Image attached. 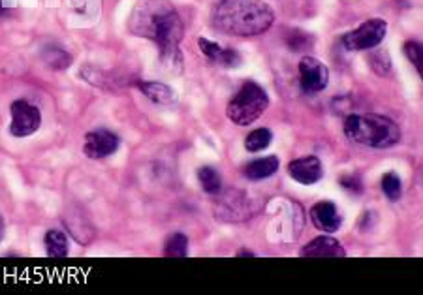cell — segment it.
<instances>
[{"label":"cell","mask_w":423,"mask_h":295,"mask_svg":"<svg viewBox=\"0 0 423 295\" xmlns=\"http://www.w3.org/2000/svg\"><path fill=\"white\" fill-rule=\"evenodd\" d=\"M273 141V134L269 128H256L245 139V149L248 152H260L267 149Z\"/></svg>","instance_id":"15"},{"label":"cell","mask_w":423,"mask_h":295,"mask_svg":"<svg viewBox=\"0 0 423 295\" xmlns=\"http://www.w3.org/2000/svg\"><path fill=\"white\" fill-rule=\"evenodd\" d=\"M164 256L166 258H187L188 256V239L187 235L173 233L166 241L164 247Z\"/></svg>","instance_id":"18"},{"label":"cell","mask_w":423,"mask_h":295,"mask_svg":"<svg viewBox=\"0 0 423 295\" xmlns=\"http://www.w3.org/2000/svg\"><path fill=\"white\" fill-rule=\"evenodd\" d=\"M138 89L143 92V96L149 98L151 102L158 103V106H173L177 102L175 91L166 83L160 81H139Z\"/></svg>","instance_id":"12"},{"label":"cell","mask_w":423,"mask_h":295,"mask_svg":"<svg viewBox=\"0 0 423 295\" xmlns=\"http://www.w3.org/2000/svg\"><path fill=\"white\" fill-rule=\"evenodd\" d=\"M269 108V96L256 81H247L228 103V117L239 127H248Z\"/></svg>","instance_id":"4"},{"label":"cell","mask_w":423,"mask_h":295,"mask_svg":"<svg viewBox=\"0 0 423 295\" xmlns=\"http://www.w3.org/2000/svg\"><path fill=\"white\" fill-rule=\"evenodd\" d=\"M286 42L290 45L292 51H303V49H310L315 43V38L303 31H292L290 36L286 38Z\"/></svg>","instance_id":"20"},{"label":"cell","mask_w":423,"mask_h":295,"mask_svg":"<svg viewBox=\"0 0 423 295\" xmlns=\"http://www.w3.org/2000/svg\"><path fill=\"white\" fill-rule=\"evenodd\" d=\"M128 31L158 45L160 62L169 72H181L182 53L179 45L185 36L181 15L171 0H138L134 6Z\"/></svg>","instance_id":"1"},{"label":"cell","mask_w":423,"mask_h":295,"mask_svg":"<svg viewBox=\"0 0 423 295\" xmlns=\"http://www.w3.org/2000/svg\"><path fill=\"white\" fill-rule=\"evenodd\" d=\"M200 49H201V53L206 55L207 59L215 64L218 59V55L222 53V48L218 45L217 42H211V40H206V38H200Z\"/></svg>","instance_id":"23"},{"label":"cell","mask_w":423,"mask_h":295,"mask_svg":"<svg viewBox=\"0 0 423 295\" xmlns=\"http://www.w3.org/2000/svg\"><path fill=\"white\" fill-rule=\"evenodd\" d=\"M237 256H250V258H252L254 254L248 252V250H239V252H237Z\"/></svg>","instance_id":"26"},{"label":"cell","mask_w":423,"mask_h":295,"mask_svg":"<svg viewBox=\"0 0 423 295\" xmlns=\"http://www.w3.org/2000/svg\"><path fill=\"white\" fill-rule=\"evenodd\" d=\"M278 169V158L277 157H266V158H258V160H252L250 164L245 166L243 173L247 179L250 181H261V179H267L271 175L277 173Z\"/></svg>","instance_id":"13"},{"label":"cell","mask_w":423,"mask_h":295,"mask_svg":"<svg viewBox=\"0 0 423 295\" xmlns=\"http://www.w3.org/2000/svg\"><path fill=\"white\" fill-rule=\"evenodd\" d=\"M43 61L49 68L53 70H66L70 64H72V55L66 53L64 49L61 48H45L43 49Z\"/></svg>","instance_id":"17"},{"label":"cell","mask_w":423,"mask_h":295,"mask_svg":"<svg viewBox=\"0 0 423 295\" xmlns=\"http://www.w3.org/2000/svg\"><path fill=\"white\" fill-rule=\"evenodd\" d=\"M288 173L294 181L299 185L310 187L320 181L324 175V166H322L320 158L318 157H303L297 160H292L288 164Z\"/></svg>","instance_id":"9"},{"label":"cell","mask_w":423,"mask_h":295,"mask_svg":"<svg viewBox=\"0 0 423 295\" xmlns=\"http://www.w3.org/2000/svg\"><path fill=\"white\" fill-rule=\"evenodd\" d=\"M382 190L387 196V199L392 201H397L403 194V185H401L399 175L393 173V171H387L384 177H382Z\"/></svg>","instance_id":"19"},{"label":"cell","mask_w":423,"mask_h":295,"mask_svg":"<svg viewBox=\"0 0 423 295\" xmlns=\"http://www.w3.org/2000/svg\"><path fill=\"white\" fill-rule=\"evenodd\" d=\"M329 81V72L326 64L315 57H303L299 62V83L307 94L324 91Z\"/></svg>","instance_id":"7"},{"label":"cell","mask_w":423,"mask_h":295,"mask_svg":"<svg viewBox=\"0 0 423 295\" xmlns=\"http://www.w3.org/2000/svg\"><path fill=\"white\" fill-rule=\"evenodd\" d=\"M310 220L316 228L327 233H335L340 224H343V217L338 213L337 205L333 201H318L310 207Z\"/></svg>","instance_id":"11"},{"label":"cell","mask_w":423,"mask_h":295,"mask_svg":"<svg viewBox=\"0 0 423 295\" xmlns=\"http://www.w3.org/2000/svg\"><path fill=\"white\" fill-rule=\"evenodd\" d=\"M273 23L275 12L264 0H220L211 13L213 29L228 36H258Z\"/></svg>","instance_id":"2"},{"label":"cell","mask_w":423,"mask_h":295,"mask_svg":"<svg viewBox=\"0 0 423 295\" xmlns=\"http://www.w3.org/2000/svg\"><path fill=\"white\" fill-rule=\"evenodd\" d=\"M243 62L241 55L237 53L236 49H224L222 48V53L218 55V59L215 64H218V66L222 68H237L239 64Z\"/></svg>","instance_id":"22"},{"label":"cell","mask_w":423,"mask_h":295,"mask_svg":"<svg viewBox=\"0 0 423 295\" xmlns=\"http://www.w3.org/2000/svg\"><path fill=\"white\" fill-rule=\"evenodd\" d=\"M345 136L350 141L373 149H387L399 143L401 130L397 122L384 115L363 113L350 115L345 119Z\"/></svg>","instance_id":"3"},{"label":"cell","mask_w":423,"mask_h":295,"mask_svg":"<svg viewBox=\"0 0 423 295\" xmlns=\"http://www.w3.org/2000/svg\"><path fill=\"white\" fill-rule=\"evenodd\" d=\"M387 24L384 19H369L363 24H359L354 31L346 32L343 36V45L348 51H365V49H375L386 38Z\"/></svg>","instance_id":"5"},{"label":"cell","mask_w":423,"mask_h":295,"mask_svg":"<svg viewBox=\"0 0 423 295\" xmlns=\"http://www.w3.org/2000/svg\"><path fill=\"white\" fill-rule=\"evenodd\" d=\"M303 258H345L346 250L331 235H322L307 243L299 252Z\"/></svg>","instance_id":"10"},{"label":"cell","mask_w":423,"mask_h":295,"mask_svg":"<svg viewBox=\"0 0 423 295\" xmlns=\"http://www.w3.org/2000/svg\"><path fill=\"white\" fill-rule=\"evenodd\" d=\"M42 124V113L36 106L17 100L12 103V124H10V132L15 138H27L40 128Z\"/></svg>","instance_id":"6"},{"label":"cell","mask_w":423,"mask_h":295,"mask_svg":"<svg viewBox=\"0 0 423 295\" xmlns=\"http://www.w3.org/2000/svg\"><path fill=\"white\" fill-rule=\"evenodd\" d=\"M405 55L408 57V61L414 64L420 75H423V49L417 42H406L405 43Z\"/></svg>","instance_id":"21"},{"label":"cell","mask_w":423,"mask_h":295,"mask_svg":"<svg viewBox=\"0 0 423 295\" xmlns=\"http://www.w3.org/2000/svg\"><path fill=\"white\" fill-rule=\"evenodd\" d=\"M119 145H121V139L117 134L109 130H94L85 136L83 152L85 157L100 160V158L111 157L119 149Z\"/></svg>","instance_id":"8"},{"label":"cell","mask_w":423,"mask_h":295,"mask_svg":"<svg viewBox=\"0 0 423 295\" xmlns=\"http://www.w3.org/2000/svg\"><path fill=\"white\" fill-rule=\"evenodd\" d=\"M43 241H45V250H48L49 258L59 259L68 256V237L66 233H62L61 229H49Z\"/></svg>","instance_id":"14"},{"label":"cell","mask_w":423,"mask_h":295,"mask_svg":"<svg viewBox=\"0 0 423 295\" xmlns=\"http://www.w3.org/2000/svg\"><path fill=\"white\" fill-rule=\"evenodd\" d=\"M198 179H200L201 188H203L207 194H211V196L220 192V188H222L220 173H218L215 168H211V166H203V168L198 169Z\"/></svg>","instance_id":"16"},{"label":"cell","mask_w":423,"mask_h":295,"mask_svg":"<svg viewBox=\"0 0 423 295\" xmlns=\"http://www.w3.org/2000/svg\"><path fill=\"white\" fill-rule=\"evenodd\" d=\"M340 185L345 188H348V190H352L354 194L363 192V185L357 177H343V179H340Z\"/></svg>","instance_id":"24"},{"label":"cell","mask_w":423,"mask_h":295,"mask_svg":"<svg viewBox=\"0 0 423 295\" xmlns=\"http://www.w3.org/2000/svg\"><path fill=\"white\" fill-rule=\"evenodd\" d=\"M2 237H4V220L0 218V241H2Z\"/></svg>","instance_id":"25"}]
</instances>
